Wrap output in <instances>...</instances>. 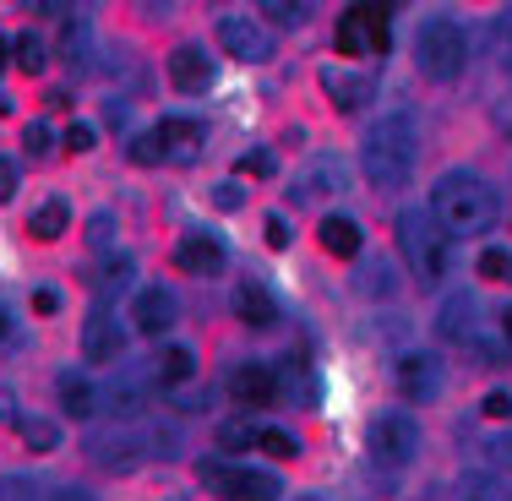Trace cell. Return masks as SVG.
Listing matches in <instances>:
<instances>
[{"instance_id": "36", "label": "cell", "mask_w": 512, "mask_h": 501, "mask_svg": "<svg viewBox=\"0 0 512 501\" xmlns=\"http://www.w3.org/2000/svg\"><path fill=\"white\" fill-rule=\"evenodd\" d=\"M491 463H496V469H502L507 480H512V431H507V436H496V442H491Z\"/></svg>"}, {"instance_id": "37", "label": "cell", "mask_w": 512, "mask_h": 501, "mask_svg": "<svg viewBox=\"0 0 512 501\" xmlns=\"http://www.w3.org/2000/svg\"><path fill=\"white\" fill-rule=\"evenodd\" d=\"M267 246H273V251H284V246H289V218H284V213L267 218Z\"/></svg>"}, {"instance_id": "20", "label": "cell", "mask_w": 512, "mask_h": 501, "mask_svg": "<svg viewBox=\"0 0 512 501\" xmlns=\"http://www.w3.org/2000/svg\"><path fill=\"white\" fill-rule=\"evenodd\" d=\"M28 229H33V240H60L71 229V202L66 197H50L39 213L28 218Z\"/></svg>"}, {"instance_id": "41", "label": "cell", "mask_w": 512, "mask_h": 501, "mask_svg": "<svg viewBox=\"0 0 512 501\" xmlns=\"http://www.w3.org/2000/svg\"><path fill=\"white\" fill-rule=\"evenodd\" d=\"M496 327H502V344H507V354H512V305L502 311V322H496Z\"/></svg>"}, {"instance_id": "13", "label": "cell", "mask_w": 512, "mask_h": 501, "mask_svg": "<svg viewBox=\"0 0 512 501\" xmlns=\"http://www.w3.org/2000/svg\"><path fill=\"white\" fill-rule=\"evenodd\" d=\"M229 393H235V403H246V409H267V403L278 398V376L267 371V365H240V371L229 376Z\"/></svg>"}, {"instance_id": "17", "label": "cell", "mask_w": 512, "mask_h": 501, "mask_svg": "<svg viewBox=\"0 0 512 501\" xmlns=\"http://www.w3.org/2000/svg\"><path fill=\"white\" fill-rule=\"evenodd\" d=\"M158 137H164L169 153L191 158V153L202 148V120H191V115H164V120H158Z\"/></svg>"}, {"instance_id": "26", "label": "cell", "mask_w": 512, "mask_h": 501, "mask_svg": "<svg viewBox=\"0 0 512 501\" xmlns=\"http://www.w3.org/2000/svg\"><path fill=\"white\" fill-rule=\"evenodd\" d=\"M22 442H28L33 452H55L60 447V425L55 420H33L28 414V420H22Z\"/></svg>"}, {"instance_id": "3", "label": "cell", "mask_w": 512, "mask_h": 501, "mask_svg": "<svg viewBox=\"0 0 512 501\" xmlns=\"http://www.w3.org/2000/svg\"><path fill=\"white\" fill-rule=\"evenodd\" d=\"M398 246H404L420 284H442L447 267H453V235H447L431 213H420V207H409V213L398 218Z\"/></svg>"}, {"instance_id": "4", "label": "cell", "mask_w": 512, "mask_h": 501, "mask_svg": "<svg viewBox=\"0 0 512 501\" xmlns=\"http://www.w3.org/2000/svg\"><path fill=\"white\" fill-rule=\"evenodd\" d=\"M463 60H469V39H463V28L453 17L420 22V33H414V66H420L425 77H431V82H453L463 71Z\"/></svg>"}, {"instance_id": "35", "label": "cell", "mask_w": 512, "mask_h": 501, "mask_svg": "<svg viewBox=\"0 0 512 501\" xmlns=\"http://www.w3.org/2000/svg\"><path fill=\"white\" fill-rule=\"evenodd\" d=\"M22 142H28V158H44V153H50V126H28V131H22Z\"/></svg>"}, {"instance_id": "21", "label": "cell", "mask_w": 512, "mask_h": 501, "mask_svg": "<svg viewBox=\"0 0 512 501\" xmlns=\"http://www.w3.org/2000/svg\"><path fill=\"white\" fill-rule=\"evenodd\" d=\"M442 338H453V344H463V338H474V300L469 295H453L442 311Z\"/></svg>"}, {"instance_id": "12", "label": "cell", "mask_w": 512, "mask_h": 501, "mask_svg": "<svg viewBox=\"0 0 512 501\" xmlns=\"http://www.w3.org/2000/svg\"><path fill=\"white\" fill-rule=\"evenodd\" d=\"M398 387H404V398H436L442 393V365H436V354H404L398 360Z\"/></svg>"}, {"instance_id": "16", "label": "cell", "mask_w": 512, "mask_h": 501, "mask_svg": "<svg viewBox=\"0 0 512 501\" xmlns=\"http://www.w3.org/2000/svg\"><path fill=\"white\" fill-rule=\"evenodd\" d=\"M235 316H240L246 327H273V322H278V300L267 295L262 284H240V289H235Z\"/></svg>"}, {"instance_id": "39", "label": "cell", "mask_w": 512, "mask_h": 501, "mask_svg": "<svg viewBox=\"0 0 512 501\" xmlns=\"http://www.w3.org/2000/svg\"><path fill=\"white\" fill-rule=\"evenodd\" d=\"M11 197H17V164L0 158V202H11Z\"/></svg>"}, {"instance_id": "33", "label": "cell", "mask_w": 512, "mask_h": 501, "mask_svg": "<svg viewBox=\"0 0 512 501\" xmlns=\"http://www.w3.org/2000/svg\"><path fill=\"white\" fill-rule=\"evenodd\" d=\"M66 148H71V153H93V148H99V131H93V126H82V120H71Z\"/></svg>"}, {"instance_id": "23", "label": "cell", "mask_w": 512, "mask_h": 501, "mask_svg": "<svg viewBox=\"0 0 512 501\" xmlns=\"http://www.w3.org/2000/svg\"><path fill=\"white\" fill-rule=\"evenodd\" d=\"M153 371H158V382H164V387H180V382H191V371H197V360H191V349H164V354H158V365H153Z\"/></svg>"}, {"instance_id": "1", "label": "cell", "mask_w": 512, "mask_h": 501, "mask_svg": "<svg viewBox=\"0 0 512 501\" xmlns=\"http://www.w3.org/2000/svg\"><path fill=\"white\" fill-rule=\"evenodd\" d=\"M496 213H502L496 191L485 186L480 175H469V169L442 175L436 191H431V218L447 229V235H485V229L496 224Z\"/></svg>"}, {"instance_id": "45", "label": "cell", "mask_w": 512, "mask_h": 501, "mask_svg": "<svg viewBox=\"0 0 512 501\" xmlns=\"http://www.w3.org/2000/svg\"><path fill=\"white\" fill-rule=\"evenodd\" d=\"M502 66H507V77H512V55H507V60H502Z\"/></svg>"}, {"instance_id": "30", "label": "cell", "mask_w": 512, "mask_h": 501, "mask_svg": "<svg viewBox=\"0 0 512 501\" xmlns=\"http://www.w3.org/2000/svg\"><path fill=\"white\" fill-rule=\"evenodd\" d=\"M235 169H240V175H251V180H267L278 164H273V153L256 148V153H240V164H235Z\"/></svg>"}, {"instance_id": "2", "label": "cell", "mask_w": 512, "mask_h": 501, "mask_svg": "<svg viewBox=\"0 0 512 501\" xmlns=\"http://www.w3.org/2000/svg\"><path fill=\"white\" fill-rule=\"evenodd\" d=\"M365 175L376 180V186H409L414 175V158H420V131H414V120L404 109H393V115H382L371 131H365Z\"/></svg>"}, {"instance_id": "24", "label": "cell", "mask_w": 512, "mask_h": 501, "mask_svg": "<svg viewBox=\"0 0 512 501\" xmlns=\"http://www.w3.org/2000/svg\"><path fill=\"white\" fill-rule=\"evenodd\" d=\"M458 501H512V485L507 480H491V474H463Z\"/></svg>"}, {"instance_id": "8", "label": "cell", "mask_w": 512, "mask_h": 501, "mask_svg": "<svg viewBox=\"0 0 512 501\" xmlns=\"http://www.w3.org/2000/svg\"><path fill=\"white\" fill-rule=\"evenodd\" d=\"M218 44H224V55L246 60V66H262V60L273 55V39H267L262 22H251V17H224L218 22Z\"/></svg>"}, {"instance_id": "40", "label": "cell", "mask_w": 512, "mask_h": 501, "mask_svg": "<svg viewBox=\"0 0 512 501\" xmlns=\"http://www.w3.org/2000/svg\"><path fill=\"white\" fill-rule=\"evenodd\" d=\"M33 311H39V316H55V311H60V295H55V289H39V295H33Z\"/></svg>"}, {"instance_id": "46", "label": "cell", "mask_w": 512, "mask_h": 501, "mask_svg": "<svg viewBox=\"0 0 512 501\" xmlns=\"http://www.w3.org/2000/svg\"><path fill=\"white\" fill-rule=\"evenodd\" d=\"M0 66H6V44H0Z\"/></svg>"}, {"instance_id": "27", "label": "cell", "mask_w": 512, "mask_h": 501, "mask_svg": "<svg viewBox=\"0 0 512 501\" xmlns=\"http://www.w3.org/2000/svg\"><path fill=\"white\" fill-rule=\"evenodd\" d=\"M474 267H480V278H491V284H507L512 278V251L507 246H485Z\"/></svg>"}, {"instance_id": "34", "label": "cell", "mask_w": 512, "mask_h": 501, "mask_svg": "<svg viewBox=\"0 0 512 501\" xmlns=\"http://www.w3.org/2000/svg\"><path fill=\"white\" fill-rule=\"evenodd\" d=\"M480 409L491 414V420H512V393H507V387H496V393H485Z\"/></svg>"}, {"instance_id": "38", "label": "cell", "mask_w": 512, "mask_h": 501, "mask_svg": "<svg viewBox=\"0 0 512 501\" xmlns=\"http://www.w3.org/2000/svg\"><path fill=\"white\" fill-rule=\"evenodd\" d=\"M213 202H218V207H224V213H229V207H240V202H246V191H240L235 180H224V186H213Z\"/></svg>"}, {"instance_id": "31", "label": "cell", "mask_w": 512, "mask_h": 501, "mask_svg": "<svg viewBox=\"0 0 512 501\" xmlns=\"http://www.w3.org/2000/svg\"><path fill=\"white\" fill-rule=\"evenodd\" d=\"M164 153H169V148H164V137H158V131H153V137H137V142H131V164H158Z\"/></svg>"}, {"instance_id": "19", "label": "cell", "mask_w": 512, "mask_h": 501, "mask_svg": "<svg viewBox=\"0 0 512 501\" xmlns=\"http://www.w3.org/2000/svg\"><path fill=\"white\" fill-rule=\"evenodd\" d=\"M322 93H327L338 109H360V99L371 93V82L355 77V71H333V66H327V71H322Z\"/></svg>"}, {"instance_id": "15", "label": "cell", "mask_w": 512, "mask_h": 501, "mask_svg": "<svg viewBox=\"0 0 512 501\" xmlns=\"http://www.w3.org/2000/svg\"><path fill=\"white\" fill-rule=\"evenodd\" d=\"M55 393H60V409H66L71 420H88V414L99 409V393H93V382L82 371H60Z\"/></svg>"}, {"instance_id": "10", "label": "cell", "mask_w": 512, "mask_h": 501, "mask_svg": "<svg viewBox=\"0 0 512 501\" xmlns=\"http://www.w3.org/2000/svg\"><path fill=\"white\" fill-rule=\"evenodd\" d=\"M175 262L186 267V273H197V278H213V273H224V240L197 229V235H186L175 246Z\"/></svg>"}, {"instance_id": "14", "label": "cell", "mask_w": 512, "mask_h": 501, "mask_svg": "<svg viewBox=\"0 0 512 501\" xmlns=\"http://www.w3.org/2000/svg\"><path fill=\"white\" fill-rule=\"evenodd\" d=\"M169 82H175L180 93H202L207 82H213V60H207L202 50H191V44H186V50H175V55H169Z\"/></svg>"}, {"instance_id": "7", "label": "cell", "mask_w": 512, "mask_h": 501, "mask_svg": "<svg viewBox=\"0 0 512 501\" xmlns=\"http://www.w3.org/2000/svg\"><path fill=\"white\" fill-rule=\"evenodd\" d=\"M387 50V11L382 6H349L338 22V55H382Z\"/></svg>"}, {"instance_id": "32", "label": "cell", "mask_w": 512, "mask_h": 501, "mask_svg": "<svg viewBox=\"0 0 512 501\" xmlns=\"http://www.w3.org/2000/svg\"><path fill=\"white\" fill-rule=\"evenodd\" d=\"M109 240H115V213L104 207V213L88 218V246H109Z\"/></svg>"}, {"instance_id": "43", "label": "cell", "mask_w": 512, "mask_h": 501, "mask_svg": "<svg viewBox=\"0 0 512 501\" xmlns=\"http://www.w3.org/2000/svg\"><path fill=\"white\" fill-rule=\"evenodd\" d=\"M496 120H502V131H507V137H512V99H507L502 109H496Z\"/></svg>"}, {"instance_id": "9", "label": "cell", "mask_w": 512, "mask_h": 501, "mask_svg": "<svg viewBox=\"0 0 512 501\" xmlns=\"http://www.w3.org/2000/svg\"><path fill=\"white\" fill-rule=\"evenodd\" d=\"M175 316H180L175 295H169V289H158V284H148L137 300H131V322H137V333H148V338L169 333V327H175Z\"/></svg>"}, {"instance_id": "22", "label": "cell", "mask_w": 512, "mask_h": 501, "mask_svg": "<svg viewBox=\"0 0 512 501\" xmlns=\"http://www.w3.org/2000/svg\"><path fill=\"white\" fill-rule=\"evenodd\" d=\"M344 164H338V158H316L311 164V175L300 180V197H311V191H344Z\"/></svg>"}, {"instance_id": "29", "label": "cell", "mask_w": 512, "mask_h": 501, "mask_svg": "<svg viewBox=\"0 0 512 501\" xmlns=\"http://www.w3.org/2000/svg\"><path fill=\"white\" fill-rule=\"evenodd\" d=\"M262 11L278 22V28H300V22H306V6H295V0H289V6H284V0H267Z\"/></svg>"}, {"instance_id": "25", "label": "cell", "mask_w": 512, "mask_h": 501, "mask_svg": "<svg viewBox=\"0 0 512 501\" xmlns=\"http://www.w3.org/2000/svg\"><path fill=\"white\" fill-rule=\"evenodd\" d=\"M11 60H17V71H28V77H39V71L50 66V55H44V39H39V33H22V39L11 44Z\"/></svg>"}, {"instance_id": "18", "label": "cell", "mask_w": 512, "mask_h": 501, "mask_svg": "<svg viewBox=\"0 0 512 501\" xmlns=\"http://www.w3.org/2000/svg\"><path fill=\"white\" fill-rule=\"evenodd\" d=\"M316 240H322L327 256H360V224L355 218H322V229H316Z\"/></svg>"}, {"instance_id": "42", "label": "cell", "mask_w": 512, "mask_h": 501, "mask_svg": "<svg viewBox=\"0 0 512 501\" xmlns=\"http://www.w3.org/2000/svg\"><path fill=\"white\" fill-rule=\"evenodd\" d=\"M55 501H93V496L77 491V485H66V491H55Z\"/></svg>"}, {"instance_id": "28", "label": "cell", "mask_w": 512, "mask_h": 501, "mask_svg": "<svg viewBox=\"0 0 512 501\" xmlns=\"http://www.w3.org/2000/svg\"><path fill=\"white\" fill-rule=\"evenodd\" d=\"M256 447H262L267 458H295L300 452V442L289 431H256Z\"/></svg>"}, {"instance_id": "44", "label": "cell", "mask_w": 512, "mask_h": 501, "mask_svg": "<svg viewBox=\"0 0 512 501\" xmlns=\"http://www.w3.org/2000/svg\"><path fill=\"white\" fill-rule=\"evenodd\" d=\"M6 327H11V322H6V305H0V333H6Z\"/></svg>"}, {"instance_id": "5", "label": "cell", "mask_w": 512, "mask_h": 501, "mask_svg": "<svg viewBox=\"0 0 512 501\" xmlns=\"http://www.w3.org/2000/svg\"><path fill=\"white\" fill-rule=\"evenodd\" d=\"M197 480H202L213 496H229V501H273V496H278V480H273V474L246 469V463H218V458H207V463H197Z\"/></svg>"}, {"instance_id": "11", "label": "cell", "mask_w": 512, "mask_h": 501, "mask_svg": "<svg viewBox=\"0 0 512 501\" xmlns=\"http://www.w3.org/2000/svg\"><path fill=\"white\" fill-rule=\"evenodd\" d=\"M82 354H88L93 365H115L120 354H126V333L115 327V316H88V322H82Z\"/></svg>"}, {"instance_id": "6", "label": "cell", "mask_w": 512, "mask_h": 501, "mask_svg": "<svg viewBox=\"0 0 512 501\" xmlns=\"http://www.w3.org/2000/svg\"><path fill=\"white\" fill-rule=\"evenodd\" d=\"M371 452L382 463H409L414 452H420V425H414V414L404 409H387V414H376L371 420Z\"/></svg>"}]
</instances>
